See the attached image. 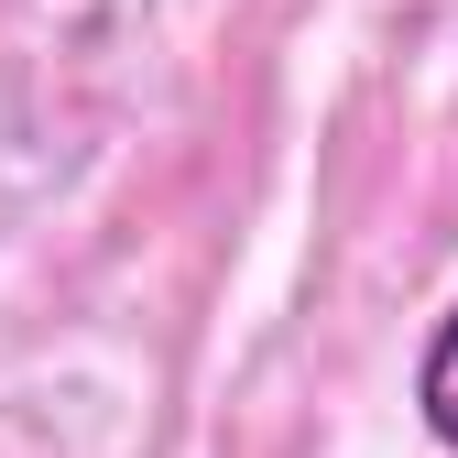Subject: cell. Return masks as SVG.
Segmentation results:
<instances>
[{"label":"cell","instance_id":"6da1fadb","mask_svg":"<svg viewBox=\"0 0 458 458\" xmlns=\"http://www.w3.org/2000/svg\"><path fill=\"white\" fill-rule=\"evenodd\" d=\"M415 415H426V437H437V447H458V306L437 317L426 360H415Z\"/></svg>","mask_w":458,"mask_h":458}]
</instances>
